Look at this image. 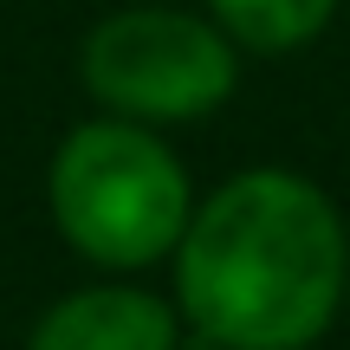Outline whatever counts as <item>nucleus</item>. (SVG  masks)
Listing matches in <instances>:
<instances>
[{"label":"nucleus","instance_id":"f257e3e1","mask_svg":"<svg viewBox=\"0 0 350 350\" xmlns=\"http://www.w3.org/2000/svg\"><path fill=\"white\" fill-rule=\"evenodd\" d=\"M182 312L227 350H299L344 292V221L312 182L253 169L182 227Z\"/></svg>","mask_w":350,"mask_h":350},{"label":"nucleus","instance_id":"f03ea898","mask_svg":"<svg viewBox=\"0 0 350 350\" xmlns=\"http://www.w3.org/2000/svg\"><path fill=\"white\" fill-rule=\"evenodd\" d=\"M52 221L98 266H150L188 227V182L156 137L85 124L52 163Z\"/></svg>","mask_w":350,"mask_h":350},{"label":"nucleus","instance_id":"7ed1b4c3","mask_svg":"<svg viewBox=\"0 0 350 350\" xmlns=\"http://www.w3.org/2000/svg\"><path fill=\"white\" fill-rule=\"evenodd\" d=\"M85 85L124 117H201L234 91V52L195 13L130 7L85 39Z\"/></svg>","mask_w":350,"mask_h":350},{"label":"nucleus","instance_id":"20e7f679","mask_svg":"<svg viewBox=\"0 0 350 350\" xmlns=\"http://www.w3.org/2000/svg\"><path fill=\"white\" fill-rule=\"evenodd\" d=\"M33 350H175V318L150 292L98 286L52 305L33 331Z\"/></svg>","mask_w":350,"mask_h":350},{"label":"nucleus","instance_id":"39448f33","mask_svg":"<svg viewBox=\"0 0 350 350\" xmlns=\"http://www.w3.org/2000/svg\"><path fill=\"white\" fill-rule=\"evenodd\" d=\"M338 0H214L221 26L253 52H292L305 39H318V26L331 20Z\"/></svg>","mask_w":350,"mask_h":350}]
</instances>
